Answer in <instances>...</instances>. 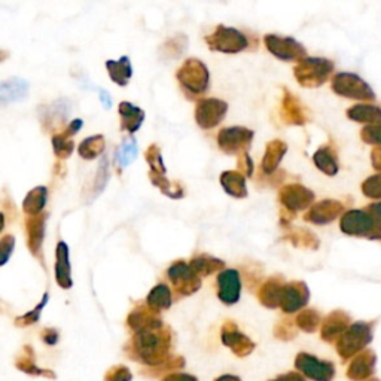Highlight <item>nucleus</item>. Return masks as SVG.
I'll return each instance as SVG.
<instances>
[{"label": "nucleus", "mask_w": 381, "mask_h": 381, "mask_svg": "<svg viewBox=\"0 0 381 381\" xmlns=\"http://www.w3.org/2000/svg\"><path fill=\"white\" fill-rule=\"evenodd\" d=\"M133 358L144 365H164L171 349V331L162 325L157 328L138 331L131 341Z\"/></svg>", "instance_id": "obj_1"}, {"label": "nucleus", "mask_w": 381, "mask_h": 381, "mask_svg": "<svg viewBox=\"0 0 381 381\" xmlns=\"http://www.w3.org/2000/svg\"><path fill=\"white\" fill-rule=\"evenodd\" d=\"M334 63L323 57H304L294 67L296 83L304 88H319L334 72Z\"/></svg>", "instance_id": "obj_2"}, {"label": "nucleus", "mask_w": 381, "mask_h": 381, "mask_svg": "<svg viewBox=\"0 0 381 381\" xmlns=\"http://www.w3.org/2000/svg\"><path fill=\"white\" fill-rule=\"evenodd\" d=\"M374 337L373 322H355L342 332L337 340V351L342 360L351 359L359 351L365 350Z\"/></svg>", "instance_id": "obj_3"}, {"label": "nucleus", "mask_w": 381, "mask_h": 381, "mask_svg": "<svg viewBox=\"0 0 381 381\" xmlns=\"http://www.w3.org/2000/svg\"><path fill=\"white\" fill-rule=\"evenodd\" d=\"M176 79L189 97L202 96L210 85V72L202 60L188 58L177 69Z\"/></svg>", "instance_id": "obj_4"}, {"label": "nucleus", "mask_w": 381, "mask_h": 381, "mask_svg": "<svg viewBox=\"0 0 381 381\" xmlns=\"http://www.w3.org/2000/svg\"><path fill=\"white\" fill-rule=\"evenodd\" d=\"M340 228L342 234L350 237L381 240V225L367 210H360V208H351L342 213Z\"/></svg>", "instance_id": "obj_5"}, {"label": "nucleus", "mask_w": 381, "mask_h": 381, "mask_svg": "<svg viewBox=\"0 0 381 381\" xmlns=\"http://www.w3.org/2000/svg\"><path fill=\"white\" fill-rule=\"evenodd\" d=\"M332 91L344 98L359 100V102H373L375 98L374 89L364 78L350 72H340L331 80Z\"/></svg>", "instance_id": "obj_6"}, {"label": "nucleus", "mask_w": 381, "mask_h": 381, "mask_svg": "<svg viewBox=\"0 0 381 381\" xmlns=\"http://www.w3.org/2000/svg\"><path fill=\"white\" fill-rule=\"evenodd\" d=\"M206 43L215 52L239 54L249 47L248 36L239 29L219 24L215 30L206 36Z\"/></svg>", "instance_id": "obj_7"}, {"label": "nucleus", "mask_w": 381, "mask_h": 381, "mask_svg": "<svg viewBox=\"0 0 381 381\" xmlns=\"http://www.w3.org/2000/svg\"><path fill=\"white\" fill-rule=\"evenodd\" d=\"M253 135L255 133L246 127H226L217 133V146L226 155H241L249 152Z\"/></svg>", "instance_id": "obj_8"}, {"label": "nucleus", "mask_w": 381, "mask_h": 381, "mask_svg": "<svg viewBox=\"0 0 381 381\" xmlns=\"http://www.w3.org/2000/svg\"><path fill=\"white\" fill-rule=\"evenodd\" d=\"M228 112V103L221 98L204 97L195 105V122L203 130H212L219 125Z\"/></svg>", "instance_id": "obj_9"}, {"label": "nucleus", "mask_w": 381, "mask_h": 381, "mask_svg": "<svg viewBox=\"0 0 381 381\" xmlns=\"http://www.w3.org/2000/svg\"><path fill=\"white\" fill-rule=\"evenodd\" d=\"M264 45L270 54L277 60L282 61H299L307 57V51L303 43H299L296 39L289 38V36H279V34H265Z\"/></svg>", "instance_id": "obj_10"}, {"label": "nucleus", "mask_w": 381, "mask_h": 381, "mask_svg": "<svg viewBox=\"0 0 381 381\" xmlns=\"http://www.w3.org/2000/svg\"><path fill=\"white\" fill-rule=\"evenodd\" d=\"M295 368L313 381H332L335 377V365L329 360H320L310 353H298Z\"/></svg>", "instance_id": "obj_11"}, {"label": "nucleus", "mask_w": 381, "mask_h": 381, "mask_svg": "<svg viewBox=\"0 0 381 381\" xmlns=\"http://www.w3.org/2000/svg\"><path fill=\"white\" fill-rule=\"evenodd\" d=\"M167 276L176 292L184 296L194 295L202 287V277H198L185 261L173 262L167 270Z\"/></svg>", "instance_id": "obj_12"}, {"label": "nucleus", "mask_w": 381, "mask_h": 381, "mask_svg": "<svg viewBox=\"0 0 381 381\" xmlns=\"http://www.w3.org/2000/svg\"><path fill=\"white\" fill-rule=\"evenodd\" d=\"M314 193L312 189L305 188L301 184H289L285 185L279 193L280 203L283 204L286 210L301 212L310 207L314 203Z\"/></svg>", "instance_id": "obj_13"}, {"label": "nucleus", "mask_w": 381, "mask_h": 381, "mask_svg": "<svg viewBox=\"0 0 381 381\" xmlns=\"http://www.w3.org/2000/svg\"><path fill=\"white\" fill-rule=\"evenodd\" d=\"M310 299V290L304 282H289L285 283L282 287V294H280L279 307L286 314H292L308 304Z\"/></svg>", "instance_id": "obj_14"}, {"label": "nucleus", "mask_w": 381, "mask_h": 381, "mask_svg": "<svg viewBox=\"0 0 381 381\" xmlns=\"http://www.w3.org/2000/svg\"><path fill=\"white\" fill-rule=\"evenodd\" d=\"M280 120L286 125L295 127H303L310 121V116H308L307 109L301 103V100L292 91H289L287 88H283L282 102H280Z\"/></svg>", "instance_id": "obj_15"}, {"label": "nucleus", "mask_w": 381, "mask_h": 381, "mask_svg": "<svg viewBox=\"0 0 381 381\" xmlns=\"http://www.w3.org/2000/svg\"><path fill=\"white\" fill-rule=\"evenodd\" d=\"M217 298L225 305H234L240 301L241 277L235 268L222 270L217 276Z\"/></svg>", "instance_id": "obj_16"}, {"label": "nucleus", "mask_w": 381, "mask_h": 381, "mask_svg": "<svg viewBox=\"0 0 381 381\" xmlns=\"http://www.w3.org/2000/svg\"><path fill=\"white\" fill-rule=\"evenodd\" d=\"M221 340L224 346L228 347L235 356L246 358L255 350V342H253L248 335L239 331V326L234 322H225L222 325Z\"/></svg>", "instance_id": "obj_17"}, {"label": "nucleus", "mask_w": 381, "mask_h": 381, "mask_svg": "<svg viewBox=\"0 0 381 381\" xmlns=\"http://www.w3.org/2000/svg\"><path fill=\"white\" fill-rule=\"evenodd\" d=\"M344 213V204L338 199H322V202L312 204L307 213L304 215V221L314 225H328Z\"/></svg>", "instance_id": "obj_18"}, {"label": "nucleus", "mask_w": 381, "mask_h": 381, "mask_svg": "<svg viewBox=\"0 0 381 381\" xmlns=\"http://www.w3.org/2000/svg\"><path fill=\"white\" fill-rule=\"evenodd\" d=\"M377 355L374 350H362L351 359L347 368V378L351 381H365L374 375Z\"/></svg>", "instance_id": "obj_19"}, {"label": "nucleus", "mask_w": 381, "mask_h": 381, "mask_svg": "<svg viewBox=\"0 0 381 381\" xmlns=\"http://www.w3.org/2000/svg\"><path fill=\"white\" fill-rule=\"evenodd\" d=\"M351 323L349 313L344 310L331 312L320 326V337L325 342H337L342 332L346 331Z\"/></svg>", "instance_id": "obj_20"}, {"label": "nucleus", "mask_w": 381, "mask_h": 381, "mask_svg": "<svg viewBox=\"0 0 381 381\" xmlns=\"http://www.w3.org/2000/svg\"><path fill=\"white\" fill-rule=\"evenodd\" d=\"M30 85L21 78H9L0 83V106L21 102L29 96Z\"/></svg>", "instance_id": "obj_21"}, {"label": "nucleus", "mask_w": 381, "mask_h": 381, "mask_svg": "<svg viewBox=\"0 0 381 381\" xmlns=\"http://www.w3.org/2000/svg\"><path fill=\"white\" fill-rule=\"evenodd\" d=\"M70 111L72 107L69 100L61 98V100H56V102L48 106H41L39 116L42 124H47L48 129H52V127L65 122L67 120Z\"/></svg>", "instance_id": "obj_22"}, {"label": "nucleus", "mask_w": 381, "mask_h": 381, "mask_svg": "<svg viewBox=\"0 0 381 381\" xmlns=\"http://www.w3.org/2000/svg\"><path fill=\"white\" fill-rule=\"evenodd\" d=\"M286 282L282 276H273L267 279L262 286L258 290V299L259 303L265 308H277L280 294H282V287Z\"/></svg>", "instance_id": "obj_23"}, {"label": "nucleus", "mask_w": 381, "mask_h": 381, "mask_svg": "<svg viewBox=\"0 0 381 381\" xmlns=\"http://www.w3.org/2000/svg\"><path fill=\"white\" fill-rule=\"evenodd\" d=\"M286 152H287V144L283 140L276 139L268 142L265 146L264 158H262V162H261L262 171H264L265 175H273L279 168L283 157L286 155Z\"/></svg>", "instance_id": "obj_24"}, {"label": "nucleus", "mask_w": 381, "mask_h": 381, "mask_svg": "<svg viewBox=\"0 0 381 381\" xmlns=\"http://www.w3.org/2000/svg\"><path fill=\"white\" fill-rule=\"evenodd\" d=\"M118 112L121 116V129L127 133L134 134L139 131L144 121V112L139 106H135L130 102H121L118 106Z\"/></svg>", "instance_id": "obj_25"}, {"label": "nucleus", "mask_w": 381, "mask_h": 381, "mask_svg": "<svg viewBox=\"0 0 381 381\" xmlns=\"http://www.w3.org/2000/svg\"><path fill=\"white\" fill-rule=\"evenodd\" d=\"M313 162L326 176H335L340 170L337 152H335L331 144H323V146L317 149L313 155Z\"/></svg>", "instance_id": "obj_26"}, {"label": "nucleus", "mask_w": 381, "mask_h": 381, "mask_svg": "<svg viewBox=\"0 0 381 381\" xmlns=\"http://www.w3.org/2000/svg\"><path fill=\"white\" fill-rule=\"evenodd\" d=\"M129 325L131 329L138 332L148 328H157V326H162L164 323L158 317V312L152 310L149 307H139L130 313Z\"/></svg>", "instance_id": "obj_27"}, {"label": "nucleus", "mask_w": 381, "mask_h": 381, "mask_svg": "<svg viewBox=\"0 0 381 381\" xmlns=\"http://www.w3.org/2000/svg\"><path fill=\"white\" fill-rule=\"evenodd\" d=\"M350 121L360 124H381V107L369 103H359L347 109L346 112Z\"/></svg>", "instance_id": "obj_28"}, {"label": "nucleus", "mask_w": 381, "mask_h": 381, "mask_svg": "<svg viewBox=\"0 0 381 381\" xmlns=\"http://www.w3.org/2000/svg\"><path fill=\"white\" fill-rule=\"evenodd\" d=\"M221 185L228 195L234 198H244L248 197V186H246V176L240 171L226 170L221 175Z\"/></svg>", "instance_id": "obj_29"}, {"label": "nucleus", "mask_w": 381, "mask_h": 381, "mask_svg": "<svg viewBox=\"0 0 381 381\" xmlns=\"http://www.w3.org/2000/svg\"><path fill=\"white\" fill-rule=\"evenodd\" d=\"M105 66L109 76H111V79L116 85L120 87L129 85V80L133 76V66L129 57L124 56L120 60H107Z\"/></svg>", "instance_id": "obj_30"}, {"label": "nucleus", "mask_w": 381, "mask_h": 381, "mask_svg": "<svg viewBox=\"0 0 381 381\" xmlns=\"http://www.w3.org/2000/svg\"><path fill=\"white\" fill-rule=\"evenodd\" d=\"M189 268L193 270L198 277H207L217 273V271H222L225 268V262L219 258L203 253V255H197L190 259Z\"/></svg>", "instance_id": "obj_31"}, {"label": "nucleus", "mask_w": 381, "mask_h": 381, "mask_svg": "<svg viewBox=\"0 0 381 381\" xmlns=\"http://www.w3.org/2000/svg\"><path fill=\"white\" fill-rule=\"evenodd\" d=\"M146 304L149 308H152V310L155 312L167 310V308H170L171 304H173V296H171L170 287L164 283L157 285L149 292L146 298Z\"/></svg>", "instance_id": "obj_32"}, {"label": "nucleus", "mask_w": 381, "mask_h": 381, "mask_svg": "<svg viewBox=\"0 0 381 381\" xmlns=\"http://www.w3.org/2000/svg\"><path fill=\"white\" fill-rule=\"evenodd\" d=\"M57 282L65 289H69L72 286L69 249L66 246V243L63 241L58 243V248H57Z\"/></svg>", "instance_id": "obj_33"}, {"label": "nucleus", "mask_w": 381, "mask_h": 381, "mask_svg": "<svg viewBox=\"0 0 381 381\" xmlns=\"http://www.w3.org/2000/svg\"><path fill=\"white\" fill-rule=\"evenodd\" d=\"M283 240L289 241L290 244H294L296 248H303V249H310V250H316L319 248V239L316 237V235L308 231V230H303V228H296L292 230L290 232H287Z\"/></svg>", "instance_id": "obj_34"}, {"label": "nucleus", "mask_w": 381, "mask_h": 381, "mask_svg": "<svg viewBox=\"0 0 381 381\" xmlns=\"http://www.w3.org/2000/svg\"><path fill=\"white\" fill-rule=\"evenodd\" d=\"M106 148V140L102 134L89 135L79 144V155L85 160H94L102 155Z\"/></svg>", "instance_id": "obj_35"}, {"label": "nucleus", "mask_w": 381, "mask_h": 381, "mask_svg": "<svg viewBox=\"0 0 381 381\" xmlns=\"http://www.w3.org/2000/svg\"><path fill=\"white\" fill-rule=\"evenodd\" d=\"M29 230V246L33 255H39L42 248V239L45 232V216H36L27 224Z\"/></svg>", "instance_id": "obj_36"}, {"label": "nucleus", "mask_w": 381, "mask_h": 381, "mask_svg": "<svg viewBox=\"0 0 381 381\" xmlns=\"http://www.w3.org/2000/svg\"><path fill=\"white\" fill-rule=\"evenodd\" d=\"M47 197H48L47 188L45 186L34 188L24 199V203H23L24 210L29 215H38L45 207V204H47Z\"/></svg>", "instance_id": "obj_37"}, {"label": "nucleus", "mask_w": 381, "mask_h": 381, "mask_svg": "<svg viewBox=\"0 0 381 381\" xmlns=\"http://www.w3.org/2000/svg\"><path fill=\"white\" fill-rule=\"evenodd\" d=\"M151 182L155 185L158 189H161L162 194H166L170 198H182L185 190L179 184H171L170 180L166 177V175L155 173V171H151L149 173Z\"/></svg>", "instance_id": "obj_38"}, {"label": "nucleus", "mask_w": 381, "mask_h": 381, "mask_svg": "<svg viewBox=\"0 0 381 381\" xmlns=\"http://www.w3.org/2000/svg\"><path fill=\"white\" fill-rule=\"evenodd\" d=\"M320 322H322V317L319 313L313 310V308H305V310H303L296 316L295 325L301 331H304L307 334H312V332H316V329L319 328Z\"/></svg>", "instance_id": "obj_39"}, {"label": "nucleus", "mask_w": 381, "mask_h": 381, "mask_svg": "<svg viewBox=\"0 0 381 381\" xmlns=\"http://www.w3.org/2000/svg\"><path fill=\"white\" fill-rule=\"evenodd\" d=\"M135 157H138V143H135V140L133 138H130V139L124 140L120 149H118L116 164L121 168L127 167L131 161H134Z\"/></svg>", "instance_id": "obj_40"}, {"label": "nucleus", "mask_w": 381, "mask_h": 381, "mask_svg": "<svg viewBox=\"0 0 381 381\" xmlns=\"http://www.w3.org/2000/svg\"><path fill=\"white\" fill-rule=\"evenodd\" d=\"M186 45H188L186 36H184V34L175 36V38L168 39L164 45H162V47H161V54L166 58L180 57V56H182V52L186 50Z\"/></svg>", "instance_id": "obj_41"}, {"label": "nucleus", "mask_w": 381, "mask_h": 381, "mask_svg": "<svg viewBox=\"0 0 381 381\" xmlns=\"http://www.w3.org/2000/svg\"><path fill=\"white\" fill-rule=\"evenodd\" d=\"M52 148H54V152H56V155L60 160H65L72 155L75 144H74V140H72L70 138H66L63 133H58L52 138Z\"/></svg>", "instance_id": "obj_42"}, {"label": "nucleus", "mask_w": 381, "mask_h": 381, "mask_svg": "<svg viewBox=\"0 0 381 381\" xmlns=\"http://www.w3.org/2000/svg\"><path fill=\"white\" fill-rule=\"evenodd\" d=\"M144 158H146L148 164L151 167V171H155V173H161L166 175V166L164 162H162V155L161 151L157 146V144H151V146L144 152Z\"/></svg>", "instance_id": "obj_43"}, {"label": "nucleus", "mask_w": 381, "mask_h": 381, "mask_svg": "<svg viewBox=\"0 0 381 381\" xmlns=\"http://www.w3.org/2000/svg\"><path fill=\"white\" fill-rule=\"evenodd\" d=\"M362 194L368 198H374L380 199L381 198V173L369 176L367 180H364V184L360 186Z\"/></svg>", "instance_id": "obj_44"}, {"label": "nucleus", "mask_w": 381, "mask_h": 381, "mask_svg": "<svg viewBox=\"0 0 381 381\" xmlns=\"http://www.w3.org/2000/svg\"><path fill=\"white\" fill-rule=\"evenodd\" d=\"M360 139L367 144L381 146V124L365 125L364 129L360 130Z\"/></svg>", "instance_id": "obj_45"}, {"label": "nucleus", "mask_w": 381, "mask_h": 381, "mask_svg": "<svg viewBox=\"0 0 381 381\" xmlns=\"http://www.w3.org/2000/svg\"><path fill=\"white\" fill-rule=\"evenodd\" d=\"M298 335V328H295V325L292 320H282L280 323L276 325L274 328V337L282 340V341H290L294 340Z\"/></svg>", "instance_id": "obj_46"}, {"label": "nucleus", "mask_w": 381, "mask_h": 381, "mask_svg": "<svg viewBox=\"0 0 381 381\" xmlns=\"http://www.w3.org/2000/svg\"><path fill=\"white\" fill-rule=\"evenodd\" d=\"M133 375L127 367H113L106 374V381H131Z\"/></svg>", "instance_id": "obj_47"}, {"label": "nucleus", "mask_w": 381, "mask_h": 381, "mask_svg": "<svg viewBox=\"0 0 381 381\" xmlns=\"http://www.w3.org/2000/svg\"><path fill=\"white\" fill-rule=\"evenodd\" d=\"M12 250H14V237L12 235H6V237H3L2 241H0V265L6 264Z\"/></svg>", "instance_id": "obj_48"}, {"label": "nucleus", "mask_w": 381, "mask_h": 381, "mask_svg": "<svg viewBox=\"0 0 381 381\" xmlns=\"http://www.w3.org/2000/svg\"><path fill=\"white\" fill-rule=\"evenodd\" d=\"M239 170L240 173H243L246 177H250L253 175L255 166H253V161L249 155V152H244L241 155H239Z\"/></svg>", "instance_id": "obj_49"}, {"label": "nucleus", "mask_w": 381, "mask_h": 381, "mask_svg": "<svg viewBox=\"0 0 381 381\" xmlns=\"http://www.w3.org/2000/svg\"><path fill=\"white\" fill-rule=\"evenodd\" d=\"M47 301H48V295H45V296H43V301L39 304V307H38V308H34L33 312L27 313L25 316H23L21 319H18V320H17V323H21V322H23L24 325H32V323H34V322H38V320H39L41 310L43 308V305L47 304Z\"/></svg>", "instance_id": "obj_50"}, {"label": "nucleus", "mask_w": 381, "mask_h": 381, "mask_svg": "<svg viewBox=\"0 0 381 381\" xmlns=\"http://www.w3.org/2000/svg\"><path fill=\"white\" fill-rule=\"evenodd\" d=\"M107 177H109V162H107V158L105 157L102 162H100L98 175H97V185L100 186V189H103V186L106 185Z\"/></svg>", "instance_id": "obj_51"}, {"label": "nucleus", "mask_w": 381, "mask_h": 381, "mask_svg": "<svg viewBox=\"0 0 381 381\" xmlns=\"http://www.w3.org/2000/svg\"><path fill=\"white\" fill-rule=\"evenodd\" d=\"M84 125V121L79 120V118H76V120H72V122L67 125V129L63 131V134L66 135V138H74L75 134L79 133V130L83 129Z\"/></svg>", "instance_id": "obj_52"}, {"label": "nucleus", "mask_w": 381, "mask_h": 381, "mask_svg": "<svg viewBox=\"0 0 381 381\" xmlns=\"http://www.w3.org/2000/svg\"><path fill=\"white\" fill-rule=\"evenodd\" d=\"M161 381H198V380H197V377L190 375V374L173 373V374H168V375H166V377L162 378Z\"/></svg>", "instance_id": "obj_53"}, {"label": "nucleus", "mask_w": 381, "mask_h": 381, "mask_svg": "<svg viewBox=\"0 0 381 381\" xmlns=\"http://www.w3.org/2000/svg\"><path fill=\"white\" fill-rule=\"evenodd\" d=\"M371 164H373L374 170L381 173V146H375L371 151Z\"/></svg>", "instance_id": "obj_54"}, {"label": "nucleus", "mask_w": 381, "mask_h": 381, "mask_svg": "<svg viewBox=\"0 0 381 381\" xmlns=\"http://www.w3.org/2000/svg\"><path fill=\"white\" fill-rule=\"evenodd\" d=\"M270 381H305L304 375L303 374H298V373H286V374H282L279 375L273 380Z\"/></svg>", "instance_id": "obj_55"}, {"label": "nucleus", "mask_w": 381, "mask_h": 381, "mask_svg": "<svg viewBox=\"0 0 381 381\" xmlns=\"http://www.w3.org/2000/svg\"><path fill=\"white\" fill-rule=\"evenodd\" d=\"M367 212L374 217V221L381 225V203H373L367 207Z\"/></svg>", "instance_id": "obj_56"}, {"label": "nucleus", "mask_w": 381, "mask_h": 381, "mask_svg": "<svg viewBox=\"0 0 381 381\" xmlns=\"http://www.w3.org/2000/svg\"><path fill=\"white\" fill-rule=\"evenodd\" d=\"M57 340H58V334H57V331L48 329V331H45V332H43V341H45V342H48V344H56Z\"/></svg>", "instance_id": "obj_57"}, {"label": "nucleus", "mask_w": 381, "mask_h": 381, "mask_svg": "<svg viewBox=\"0 0 381 381\" xmlns=\"http://www.w3.org/2000/svg\"><path fill=\"white\" fill-rule=\"evenodd\" d=\"M100 100H102L105 109L112 107V98H111V96H109L107 91H105V89H100Z\"/></svg>", "instance_id": "obj_58"}, {"label": "nucleus", "mask_w": 381, "mask_h": 381, "mask_svg": "<svg viewBox=\"0 0 381 381\" xmlns=\"http://www.w3.org/2000/svg\"><path fill=\"white\" fill-rule=\"evenodd\" d=\"M215 381H241V380H240V377H237V375L225 374V375H221L219 378H216Z\"/></svg>", "instance_id": "obj_59"}, {"label": "nucleus", "mask_w": 381, "mask_h": 381, "mask_svg": "<svg viewBox=\"0 0 381 381\" xmlns=\"http://www.w3.org/2000/svg\"><path fill=\"white\" fill-rule=\"evenodd\" d=\"M8 57V52H2L0 51V61H3V58Z\"/></svg>", "instance_id": "obj_60"}, {"label": "nucleus", "mask_w": 381, "mask_h": 381, "mask_svg": "<svg viewBox=\"0 0 381 381\" xmlns=\"http://www.w3.org/2000/svg\"><path fill=\"white\" fill-rule=\"evenodd\" d=\"M368 381H380L378 378H371V380H368Z\"/></svg>", "instance_id": "obj_61"}]
</instances>
